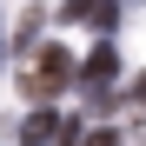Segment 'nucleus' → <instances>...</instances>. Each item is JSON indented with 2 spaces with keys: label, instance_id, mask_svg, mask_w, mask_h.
Segmentation results:
<instances>
[{
  "label": "nucleus",
  "instance_id": "1",
  "mask_svg": "<svg viewBox=\"0 0 146 146\" xmlns=\"http://www.w3.org/2000/svg\"><path fill=\"white\" fill-rule=\"evenodd\" d=\"M73 80H80V66H73V53L66 46H33L27 53V66H20V93H27V100H53V93H66Z\"/></svg>",
  "mask_w": 146,
  "mask_h": 146
},
{
  "label": "nucleus",
  "instance_id": "5",
  "mask_svg": "<svg viewBox=\"0 0 146 146\" xmlns=\"http://www.w3.org/2000/svg\"><path fill=\"white\" fill-rule=\"evenodd\" d=\"M80 146H119V133H113V126H93V133H86Z\"/></svg>",
  "mask_w": 146,
  "mask_h": 146
},
{
  "label": "nucleus",
  "instance_id": "4",
  "mask_svg": "<svg viewBox=\"0 0 146 146\" xmlns=\"http://www.w3.org/2000/svg\"><path fill=\"white\" fill-rule=\"evenodd\" d=\"M46 139H60V113H46V106H40L27 126H20V146H46Z\"/></svg>",
  "mask_w": 146,
  "mask_h": 146
},
{
  "label": "nucleus",
  "instance_id": "2",
  "mask_svg": "<svg viewBox=\"0 0 146 146\" xmlns=\"http://www.w3.org/2000/svg\"><path fill=\"white\" fill-rule=\"evenodd\" d=\"M113 80H119V53H113V40H100V46H93V53L80 60V86L93 93V100H100Z\"/></svg>",
  "mask_w": 146,
  "mask_h": 146
},
{
  "label": "nucleus",
  "instance_id": "3",
  "mask_svg": "<svg viewBox=\"0 0 146 146\" xmlns=\"http://www.w3.org/2000/svg\"><path fill=\"white\" fill-rule=\"evenodd\" d=\"M60 13H66V20H93V27H100V33H106L113 20H119V7H113V0H66Z\"/></svg>",
  "mask_w": 146,
  "mask_h": 146
}]
</instances>
